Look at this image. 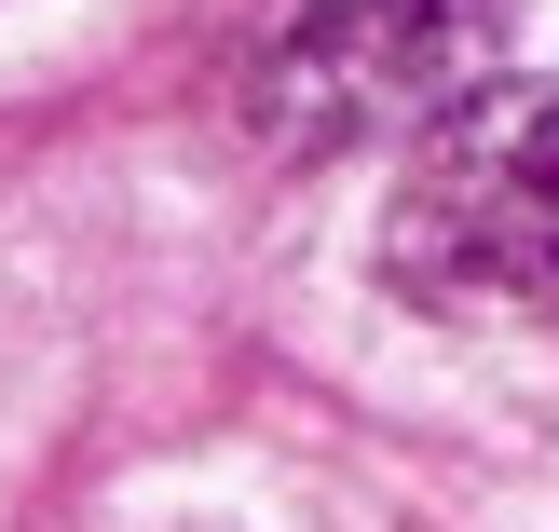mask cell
Instances as JSON below:
<instances>
[{"mask_svg":"<svg viewBox=\"0 0 559 532\" xmlns=\"http://www.w3.org/2000/svg\"><path fill=\"white\" fill-rule=\"evenodd\" d=\"M506 55L491 0H233L218 27V82H233L246 137L287 164L396 151L437 137Z\"/></svg>","mask_w":559,"mask_h":532,"instance_id":"1","label":"cell"},{"mask_svg":"<svg viewBox=\"0 0 559 532\" xmlns=\"http://www.w3.org/2000/svg\"><path fill=\"white\" fill-rule=\"evenodd\" d=\"M382 287L451 328L559 342V82H478L437 137H409Z\"/></svg>","mask_w":559,"mask_h":532,"instance_id":"2","label":"cell"}]
</instances>
